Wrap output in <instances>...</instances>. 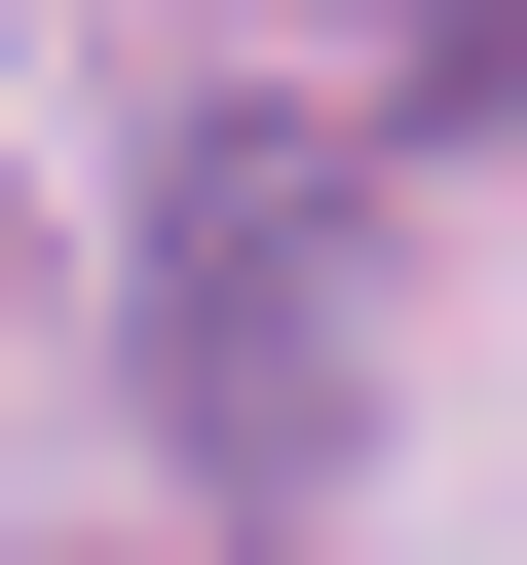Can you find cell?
<instances>
[{
  "mask_svg": "<svg viewBox=\"0 0 527 565\" xmlns=\"http://www.w3.org/2000/svg\"><path fill=\"white\" fill-rule=\"evenodd\" d=\"M340 340H377V189L226 114V151L151 189V415H189L226 490H340Z\"/></svg>",
  "mask_w": 527,
  "mask_h": 565,
  "instance_id": "6da1fadb",
  "label": "cell"
},
{
  "mask_svg": "<svg viewBox=\"0 0 527 565\" xmlns=\"http://www.w3.org/2000/svg\"><path fill=\"white\" fill-rule=\"evenodd\" d=\"M415 114H452V151H490V114H527V0H452V76H415Z\"/></svg>",
  "mask_w": 527,
  "mask_h": 565,
  "instance_id": "7a4b0ae2",
  "label": "cell"
}]
</instances>
